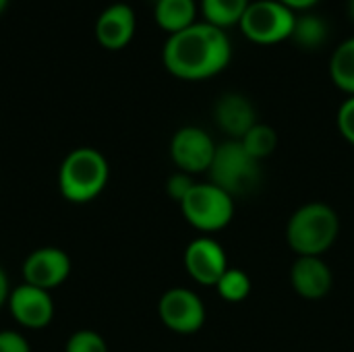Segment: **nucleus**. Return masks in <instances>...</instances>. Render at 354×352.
I'll use <instances>...</instances> for the list:
<instances>
[{"instance_id": "5701e85b", "label": "nucleus", "mask_w": 354, "mask_h": 352, "mask_svg": "<svg viewBox=\"0 0 354 352\" xmlns=\"http://www.w3.org/2000/svg\"><path fill=\"white\" fill-rule=\"evenodd\" d=\"M338 131L348 143L354 145V95L344 100L338 110Z\"/></svg>"}, {"instance_id": "1a4fd4ad", "label": "nucleus", "mask_w": 354, "mask_h": 352, "mask_svg": "<svg viewBox=\"0 0 354 352\" xmlns=\"http://www.w3.org/2000/svg\"><path fill=\"white\" fill-rule=\"evenodd\" d=\"M185 270L197 284L216 286L228 270L224 247L207 237L195 239L185 249Z\"/></svg>"}, {"instance_id": "39448f33", "label": "nucleus", "mask_w": 354, "mask_h": 352, "mask_svg": "<svg viewBox=\"0 0 354 352\" xmlns=\"http://www.w3.org/2000/svg\"><path fill=\"white\" fill-rule=\"evenodd\" d=\"M178 205L185 220L201 232L222 230L234 216V197L214 183H195Z\"/></svg>"}, {"instance_id": "ddd939ff", "label": "nucleus", "mask_w": 354, "mask_h": 352, "mask_svg": "<svg viewBox=\"0 0 354 352\" xmlns=\"http://www.w3.org/2000/svg\"><path fill=\"white\" fill-rule=\"evenodd\" d=\"M216 124L228 135V139L241 141L255 124L257 112L251 100L243 93H224L214 106Z\"/></svg>"}, {"instance_id": "f257e3e1", "label": "nucleus", "mask_w": 354, "mask_h": 352, "mask_svg": "<svg viewBox=\"0 0 354 352\" xmlns=\"http://www.w3.org/2000/svg\"><path fill=\"white\" fill-rule=\"evenodd\" d=\"M230 58L232 46L226 31L205 21L168 35L162 50L166 71L183 81L212 79L230 64Z\"/></svg>"}, {"instance_id": "a211bd4d", "label": "nucleus", "mask_w": 354, "mask_h": 352, "mask_svg": "<svg viewBox=\"0 0 354 352\" xmlns=\"http://www.w3.org/2000/svg\"><path fill=\"white\" fill-rule=\"evenodd\" d=\"M328 35H330L328 23L322 17L307 12V15H297L290 39L305 50H317L328 41Z\"/></svg>"}, {"instance_id": "a878e982", "label": "nucleus", "mask_w": 354, "mask_h": 352, "mask_svg": "<svg viewBox=\"0 0 354 352\" xmlns=\"http://www.w3.org/2000/svg\"><path fill=\"white\" fill-rule=\"evenodd\" d=\"M8 297H10V293H8V278H6L4 270L0 268V307L4 303H8Z\"/></svg>"}, {"instance_id": "c85d7f7f", "label": "nucleus", "mask_w": 354, "mask_h": 352, "mask_svg": "<svg viewBox=\"0 0 354 352\" xmlns=\"http://www.w3.org/2000/svg\"><path fill=\"white\" fill-rule=\"evenodd\" d=\"M153 2H158V0H153Z\"/></svg>"}, {"instance_id": "b1692460", "label": "nucleus", "mask_w": 354, "mask_h": 352, "mask_svg": "<svg viewBox=\"0 0 354 352\" xmlns=\"http://www.w3.org/2000/svg\"><path fill=\"white\" fill-rule=\"evenodd\" d=\"M0 352H31L29 349V342L12 332V330H2L0 332Z\"/></svg>"}, {"instance_id": "2eb2a0df", "label": "nucleus", "mask_w": 354, "mask_h": 352, "mask_svg": "<svg viewBox=\"0 0 354 352\" xmlns=\"http://www.w3.org/2000/svg\"><path fill=\"white\" fill-rule=\"evenodd\" d=\"M156 23L168 33L174 35L187 27H191L197 17V2L195 0H158L153 10Z\"/></svg>"}, {"instance_id": "aec40b11", "label": "nucleus", "mask_w": 354, "mask_h": 352, "mask_svg": "<svg viewBox=\"0 0 354 352\" xmlns=\"http://www.w3.org/2000/svg\"><path fill=\"white\" fill-rule=\"evenodd\" d=\"M216 290L226 303H243L251 295V280L243 270L228 268L216 284Z\"/></svg>"}, {"instance_id": "bb28decb", "label": "nucleus", "mask_w": 354, "mask_h": 352, "mask_svg": "<svg viewBox=\"0 0 354 352\" xmlns=\"http://www.w3.org/2000/svg\"><path fill=\"white\" fill-rule=\"evenodd\" d=\"M6 6H8V0H0V15L6 10Z\"/></svg>"}, {"instance_id": "dca6fc26", "label": "nucleus", "mask_w": 354, "mask_h": 352, "mask_svg": "<svg viewBox=\"0 0 354 352\" xmlns=\"http://www.w3.org/2000/svg\"><path fill=\"white\" fill-rule=\"evenodd\" d=\"M251 0H201V10L205 23L216 25L220 29H228L239 25Z\"/></svg>"}, {"instance_id": "7ed1b4c3", "label": "nucleus", "mask_w": 354, "mask_h": 352, "mask_svg": "<svg viewBox=\"0 0 354 352\" xmlns=\"http://www.w3.org/2000/svg\"><path fill=\"white\" fill-rule=\"evenodd\" d=\"M108 183V162L93 147L73 149L58 172L60 193L71 203H87L95 199Z\"/></svg>"}, {"instance_id": "6e6552de", "label": "nucleus", "mask_w": 354, "mask_h": 352, "mask_svg": "<svg viewBox=\"0 0 354 352\" xmlns=\"http://www.w3.org/2000/svg\"><path fill=\"white\" fill-rule=\"evenodd\" d=\"M216 143L199 127H183L174 133L170 141V156L172 162L180 168V172L187 174H199L209 172L214 156H216Z\"/></svg>"}, {"instance_id": "9b49d317", "label": "nucleus", "mask_w": 354, "mask_h": 352, "mask_svg": "<svg viewBox=\"0 0 354 352\" xmlns=\"http://www.w3.org/2000/svg\"><path fill=\"white\" fill-rule=\"evenodd\" d=\"M8 307L12 317L29 330L46 328L54 317V303L50 290L31 284L17 286L8 297Z\"/></svg>"}, {"instance_id": "f03ea898", "label": "nucleus", "mask_w": 354, "mask_h": 352, "mask_svg": "<svg viewBox=\"0 0 354 352\" xmlns=\"http://www.w3.org/2000/svg\"><path fill=\"white\" fill-rule=\"evenodd\" d=\"M340 234V216L322 201L299 207L286 224V243L299 257H322Z\"/></svg>"}, {"instance_id": "0eeeda50", "label": "nucleus", "mask_w": 354, "mask_h": 352, "mask_svg": "<svg viewBox=\"0 0 354 352\" xmlns=\"http://www.w3.org/2000/svg\"><path fill=\"white\" fill-rule=\"evenodd\" d=\"M164 326L176 334H195L205 324V305L189 288H170L158 303Z\"/></svg>"}, {"instance_id": "423d86ee", "label": "nucleus", "mask_w": 354, "mask_h": 352, "mask_svg": "<svg viewBox=\"0 0 354 352\" xmlns=\"http://www.w3.org/2000/svg\"><path fill=\"white\" fill-rule=\"evenodd\" d=\"M297 12L280 0H255L247 6L239 27L247 39L259 46H274L290 39Z\"/></svg>"}, {"instance_id": "4468645a", "label": "nucleus", "mask_w": 354, "mask_h": 352, "mask_svg": "<svg viewBox=\"0 0 354 352\" xmlns=\"http://www.w3.org/2000/svg\"><path fill=\"white\" fill-rule=\"evenodd\" d=\"M290 284L305 301H319L332 290L334 276L322 257H299L290 268Z\"/></svg>"}, {"instance_id": "393cba45", "label": "nucleus", "mask_w": 354, "mask_h": 352, "mask_svg": "<svg viewBox=\"0 0 354 352\" xmlns=\"http://www.w3.org/2000/svg\"><path fill=\"white\" fill-rule=\"evenodd\" d=\"M280 2L286 4V6L292 8V10H307V8L315 6L319 0H280Z\"/></svg>"}, {"instance_id": "f8f14e48", "label": "nucleus", "mask_w": 354, "mask_h": 352, "mask_svg": "<svg viewBox=\"0 0 354 352\" xmlns=\"http://www.w3.org/2000/svg\"><path fill=\"white\" fill-rule=\"evenodd\" d=\"M135 29V10L124 2H114L100 12L95 21V39L106 50H122L133 41Z\"/></svg>"}, {"instance_id": "9d476101", "label": "nucleus", "mask_w": 354, "mask_h": 352, "mask_svg": "<svg viewBox=\"0 0 354 352\" xmlns=\"http://www.w3.org/2000/svg\"><path fill=\"white\" fill-rule=\"evenodd\" d=\"M71 274V259L62 249L56 247H41L33 251L23 263V278L25 284L52 290L60 286Z\"/></svg>"}, {"instance_id": "20e7f679", "label": "nucleus", "mask_w": 354, "mask_h": 352, "mask_svg": "<svg viewBox=\"0 0 354 352\" xmlns=\"http://www.w3.org/2000/svg\"><path fill=\"white\" fill-rule=\"evenodd\" d=\"M209 176V183L230 197H247L261 185V162L251 158L241 141L228 139L216 147Z\"/></svg>"}, {"instance_id": "412c9836", "label": "nucleus", "mask_w": 354, "mask_h": 352, "mask_svg": "<svg viewBox=\"0 0 354 352\" xmlns=\"http://www.w3.org/2000/svg\"><path fill=\"white\" fill-rule=\"evenodd\" d=\"M66 352H108V346H106L104 338L97 332L79 330L68 338Z\"/></svg>"}, {"instance_id": "f3484780", "label": "nucleus", "mask_w": 354, "mask_h": 352, "mask_svg": "<svg viewBox=\"0 0 354 352\" xmlns=\"http://www.w3.org/2000/svg\"><path fill=\"white\" fill-rule=\"evenodd\" d=\"M330 77L338 89L354 95V35L334 50L330 58Z\"/></svg>"}, {"instance_id": "6ab92c4d", "label": "nucleus", "mask_w": 354, "mask_h": 352, "mask_svg": "<svg viewBox=\"0 0 354 352\" xmlns=\"http://www.w3.org/2000/svg\"><path fill=\"white\" fill-rule=\"evenodd\" d=\"M243 147L247 149V154L251 158H255L257 162L270 158L274 151H276V145H278V135L276 131L270 127V124H263V122H257L243 139H241Z\"/></svg>"}, {"instance_id": "cd10ccee", "label": "nucleus", "mask_w": 354, "mask_h": 352, "mask_svg": "<svg viewBox=\"0 0 354 352\" xmlns=\"http://www.w3.org/2000/svg\"><path fill=\"white\" fill-rule=\"evenodd\" d=\"M348 10H351V17L354 19V0H348Z\"/></svg>"}, {"instance_id": "4be33fe9", "label": "nucleus", "mask_w": 354, "mask_h": 352, "mask_svg": "<svg viewBox=\"0 0 354 352\" xmlns=\"http://www.w3.org/2000/svg\"><path fill=\"white\" fill-rule=\"evenodd\" d=\"M193 187H195V183H193L191 174H187V172H176V174H172V176L168 178V183H166L168 197L174 199L176 203H180V201L189 195V191H191Z\"/></svg>"}]
</instances>
